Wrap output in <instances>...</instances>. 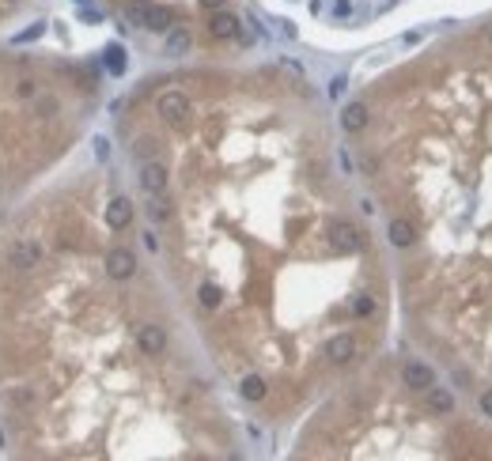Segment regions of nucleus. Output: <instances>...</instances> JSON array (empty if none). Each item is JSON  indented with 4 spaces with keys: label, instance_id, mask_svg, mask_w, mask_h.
<instances>
[{
    "label": "nucleus",
    "instance_id": "obj_31",
    "mask_svg": "<svg viewBox=\"0 0 492 461\" xmlns=\"http://www.w3.org/2000/svg\"><path fill=\"white\" fill-rule=\"evenodd\" d=\"M4 4H19V0H4Z\"/></svg>",
    "mask_w": 492,
    "mask_h": 461
},
{
    "label": "nucleus",
    "instance_id": "obj_16",
    "mask_svg": "<svg viewBox=\"0 0 492 461\" xmlns=\"http://www.w3.org/2000/svg\"><path fill=\"white\" fill-rule=\"evenodd\" d=\"M102 64H107V72L122 76V72H125V50H122L118 42H110L107 50H102Z\"/></svg>",
    "mask_w": 492,
    "mask_h": 461
},
{
    "label": "nucleus",
    "instance_id": "obj_1",
    "mask_svg": "<svg viewBox=\"0 0 492 461\" xmlns=\"http://www.w3.org/2000/svg\"><path fill=\"white\" fill-rule=\"evenodd\" d=\"M329 234V246L337 250V254H356V250H364V231H356L349 220H334L326 227Z\"/></svg>",
    "mask_w": 492,
    "mask_h": 461
},
{
    "label": "nucleus",
    "instance_id": "obj_11",
    "mask_svg": "<svg viewBox=\"0 0 492 461\" xmlns=\"http://www.w3.org/2000/svg\"><path fill=\"white\" fill-rule=\"evenodd\" d=\"M341 129L345 133H364L367 129V106L364 102H349V106L341 110Z\"/></svg>",
    "mask_w": 492,
    "mask_h": 461
},
{
    "label": "nucleus",
    "instance_id": "obj_8",
    "mask_svg": "<svg viewBox=\"0 0 492 461\" xmlns=\"http://www.w3.org/2000/svg\"><path fill=\"white\" fill-rule=\"evenodd\" d=\"M401 382H406L409 390H432L435 370L428 367V363H406V367H401Z\"/></svg>",
    "mask_w": 492,
    "mask_h": 461
},
{
    "label": "nucleus",
    "instance_id": "obj_19",
    "mask_svg": "<svg viewBox=\"0 0 492 461\" xmlns=\"http://www.w3.org/2000/svg\"><path fill=\"white\" fill-rule=\"evenodd\" d=\"M148 4H152V0H129V4H125V15L136 23V27L144 23V12H148Z\"/></svg>",
    "mask_w": 492,
    "mask_h": 461
},
{
    "label": "nucleus",
    "instance_id": "obj_4",
    "mask_svg": "<svg viewBox=\"0 0 492 461\" xmlns=\"http://www.w3.org/2000/svg\"><path fill=\"white\" fill-rule=\"evenodd\" d=\"M136 272V257H133V250H125V246H114L107 254V276L110 280H129Z\"/></svg>",
    "mask_w": 492,
    "mask_h": 461
},
{
    "label": "nucleus",
    "instance_id": "obj_20",
    "mask_svg": "<svg viewBox=\"0 0 492 461\" xmlns=\"http://www.w3.org/2000/svg\"><path fill=\"white\" fill-rule=\"evenodd\" d=\"M133 151H136V159H152V151H156V140H152V136H140Z\"/></svg>",
    "mask_w": 492,
    "mask_h": 461
},
{
    "label": "nucleus",
    "instance_id": "obj_23",
    "mask_svg": "<svg viewBox=\"0 0 492 461\" xmlns=\"http://www.w3.org/2000/svg\"><path fill=\"white\" fill-rule=\"evenodd\" d=\"M42 30H46V23H35V27H30V30H23V35L15 38V42H35V38L42 35Z\"/></svg>",
    "mask_w": 492,
    "mask_h": 461
},
{
    "label": "nucleus",
    "instance_id": "obj_5",
    "mask_svg": "<svg viewBox=\"0 0 492 461\" xmlns=\"http://www.w3.org/2000/svg\"><path fill=\"white\" fill-rule=\"evenodd\" d=\"M8 261L15 265V269H35V265H42V246L38 242H12V250H8Z\"/></svg>",
    "mask_w": 492,
    "mask_h": 461
},
{
    "label": "nucleus",
    "instance_id": "obj_3",
    "mask_svg": "<svg viewBox=\"0 0 492 461\" xmlns=\"http://www.w3.org/2000/svg\"><path fill=\"white\" fill-rule=\"evenodd\" d=\"M167 167L159 163V159H144V167H140V189L144 193H152V197H163L167 193Z\"/></svg>",
    "mask_w": 492,
    "mask_h": 461
},
{
    "label": "nucleus",
    "instance_id": "obj_27",
    "mask_svg": "<svg viewBox=\"0 0 492 461\" xmlns=\"http://www.w3.org/2000/svg\"><path fill=\"white\" fill-rule=\"evenodd\" d=\"M8 401H15V404H27V401H30V393H27V390H12V393H8Z\"/></svg>",
    "mask_w": 492,
    "mask_h": 461
},
{
    "label": "nucleus",
    "instance_id": "obj_32",
    "mask_svg": "<svg viewBox=\"0 0 492 461\" xmlns=\"http://www.w3.org/2000/svg\"><path fill=\"white\" fill-rule=\"evenodd\" d=\"M489 46H492V35H489Z\"/></svg>",
    "mask_w": 492,
    "mask_h": 461
},
{
    "label": "nucleus",
    "instance_id": "obj_9",
    "mask_svg": "<svg viewBox=\"0 0 492 461\" xmlns=\"http://www.w3.org/2000/svg\"><path fill=\"white\" fill-rule=\"evenodd\" d=\"M133 223V200L129 197H114L107 205V227L110 231H125Z\"/></svg>",
    "mask_w": 492,
    "mask_h": 461
},
{
    "label": "nucleus",
    "instance_id": "obj_13",
    "mask_svg": "<svg viewBox=\"0 0 492 461\" xmlns=\"http://www.w3.org/2000/svg\"><path fill=\"white\" fill-rule=\"evenodd\" d=\"M190 46H193L190 30H182V27L167 30V42H163V50L171 53V57H185V53H190Z\"/></svg>",
    "mask_w": 492,
    "mask_h": 461
},
{
    "label": "nucleus",
    "instance_id": "obj_2",
    "mask_svg": "<svg viewBox=\"0 0 492 461\" xmlns=\"http://www.w3.org/2000/svg\"><path fill=\"white\" fill-rule=\"evenodd\" d=\"M156 110H159V117H163L167 125H174V129L190 121V99H185L182 91H163L159 102H156Z\"/></svg>",
    "mask_w": 492,
    "mask_h": 461
},
{
    "label": "nucleus",
    "instance_id": "obj_10",
    "mask_svg": "<svg viewBox=\"0 0 492 461\" xmlns=\"http://www.w3.org/2000/svg\"><path fill=\"white\" fill-rule=\"evenodd\" d=\"M352 355H356V341H352L349 333H337V337H329V341H326V359L329 363L341 367V363H349Z\"/></svg>",
    "mask_w": 492,
    "mask_h": 461
},
{
    "label": "nucleus",
    "instance_id": "obj_12",
    "mask_svg": "<svg viewBox=\"0 0 492 461\" xmlns=\"http://www.w3.org/2000/svg\"><path fill=\"white\" fill-rule=\"evenodd\" d=\"M140 27L156 30V35H167V30H171V12H167V8H159V4H148V12H144V23H140Z\"/></svg>",
    "mask_w": 492,
    "mask_h": 461
},
{
    "label": "nucleus",
    "instance_id": "obj_7",
    "mask_svg": "<svg viewBox=\"0 0 492 461\" xmlns=\"http://www.w3.org/2000/svg\"><path fill=\"white\" fill-rule=\"evenodd\" d=\"M208 35L220 38V42H231V38H239V19L231 12H224V8H216L208 15Z\"/></svg>",
    "mask_w": 492,
    "mask_h": 461
},
{
    "label": "nucleus",
    "instance_id": "obj_21",
    "mask_svg": "<svg viewBox=\"0 0 492 461\" xmlns=\"http://www.w3.org/2000/svg\"><path fill=\"white\" fill-rule=\"evenodd\" d=\"M148 212H152V220L159 223V220H167V216H171V205H167V200H159V197H156V200H152V208H148Z\"/></svg>",
    "mask_w": 492,
    "mask_h": 461
},
{
    "label": "nucleus",
    "instance_id": "obj_26",
    "mask_svg": "<svg viewBox=\"0 0 492 461\" xmlns=\"http://www.w3.org/2000/svg\"><path fill=\"white\" fill-rule=\"evenodd\" d=\"M481 412H485V416L492 420V390H485V393H481Z\"/></svg>",
    "mask_w": 492,
    "mask_h": 461
},
{
    "label": "nucleus",
    "instance_id": "obj_30",
    "mask_svg": "<svg viewBox=\"0 0 492 461\" xmlns=\"http://www.w3.org/2000/svg\"><path fill=\"white\" fill-rule=\"evenodd\" d=\"M201 8H208V12H216V8H224V0H201Z\"/></svg>",
    "mask_w": 492,
    "mask_h": 461
},
{
    "label": "nucleus",
    "instance_id": "obj_15",
    "mask_svg": "<svg viewBox=\"0 0 492 461\" xmlns=\"http://www.w3.org/2000/svg\"><path fill=\"white\" fill-rule=\"evenodd\" d=\"M390 242H394L398 250H409V246L417 242L413 223H409V220H394V223H390Z\"/></svg>",
    "mask_w": 492,
    "mask_h": 461
},
{
    "label": "nucleus",
    "instance_id": "obj_22",
    "mask_svg": "<svg viewBox=\"0 0 492 461\" xmlns=\"http://www.w3.org/2000/svg\"><path fill=\"white\" fill-rule=\"evenodd\" d=\"M375 310V303H371V295H360L356 303H352V314H360V318H364V314H371Z\"/></svg>",
    "mask_w": 492,
    "mask_h": 461
},
{
    "label": "nucleus",
    "instance_id": "obj_18",
    "mask_svg": "<svg viewBox=\"0 0 492 461\" xmlns=\"http://www.w3.org/2000/svg\"><path fill=\"white\" fill-rule=\"evenodd\" d=\"M197 299H201V306L216 310V306H220V299H224V291L216 288V284H201V288H197Z\"/></svg>",
    "mask_w": 492,
    "mask_h": 461
},
{
    "label": "nucleus",
    "instance_id": "obj_28",
    "mask_svg": "<svg viewBox=\"0 0 492 461\" xmlns=\"http://www.w3.org/2000/svg\"><path fill=\"white\" fill-rule=\"evenodd\" d=\"M95 156H99V159H107V156H110V144L102 140V136H99V140H95Z\"/></svg>",
    "mask_w": 492,
    "mask_h": 461
},
{
    "label": "nucleus",
    "instance_id": "obj_14",
    "mask_svg": "<svg viewBox=\"0 0 492 461\" xmlns=\"http://www.w3.org/2000/svg\"><path fill=\"white\" fill-rule=\"evenodd\" d=\"M428 408L435 416H447V412H455V393L443 390V386H432L428 390Z\"/></svg>",
    "mask_w": 492,
    "mask_h": 461
},
{
    "label": "nucleus",
    "instance_id": "obj_25",
    "mask_svg": "<svg viewBox=\"0 0 492 461\" xmlns=\"http://www.w3.org/2000/svg\"><path fill=\"white\" fill-rule=\"evenodd\" d=\"M349 12H352V0H337V4H334V15H337V19H345Z\"/></svg>",
    "mask_w": 492,
    "mask_h": 461
},
{
    "label": "nucleus",
    "instance_id": "obj_6",
    "mask_svg": "<svg viewBox=\"0 0 492 461\" xmlns=\"http://www.w3.org/2000/svg\"><path fill=\"white\" fill-rule=\"evenodd\" d=\"M136 348H140L144 355H152V359H156V355L167 352V333L159 326H140V329H136Z\"/></svg>",
    "mask_w": 492,
    "mask_h": 461
},
{
    "label": "nucleus",
    "instance_id": "obj_17",
    "mask_svg": "<svg viewBox=\"0 0 492 461\" xmlns=\"http://www.w3.org/2000/svg\"><path fill=\"white\" fill-rule=\"evenodd\" d=\"M239 393H243L246 401H262L265 397V378L262 375H246L243 386H239Z\"/></svg>",
    "mask_w": 492,
    "mask_h": 461
},
{
    "label": "nucleus",
    "instance_id": "obj_24",
    "mask_svg": "<svg viewBox=\"0 0 492 461\" xmlns=\"http://www.w3.org/2000/svg\"><path fill=\"white\" fill-rule=\"evenodd\" d=\"M15 95H19V99H30V95H35V79H19V84H15Z\"/></svg>",
    "mask_w": 492,
    "mask_h": 461
},
{
    "label": "nucleus",
    "instance_id": "obj_29",
    "mask_svg": "<svg viewBox=\"0 0 492 461\" xmlns=\"http://www.w3.org/2000/svg\"><path fill=\"white\" fill-rule=\"evenodd\" d=\"M345 91V76H337L334 79V87H329V95H334V99H337V95H341Z\"/></svg>",
    "mask_w": 492,
    "mask_h": 461
}]
</instances>
